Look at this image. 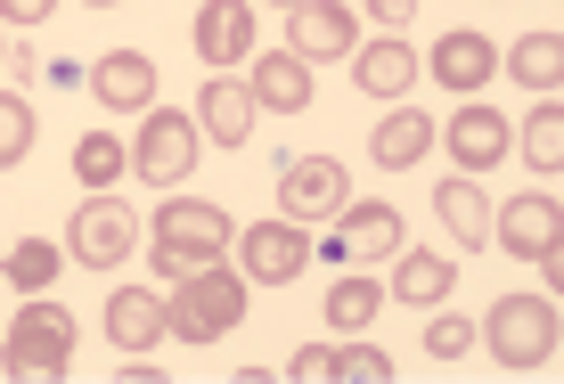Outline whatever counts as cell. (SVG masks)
<instances>
[{
	"instance_id": "obj_1",
	"label": "cell",
	"mask_w": 564,
	"mask_h": 384,
	"mask_svg": "<svg viewBox=\"0 0 564 384\" xmlns=\"http://www.w3.org/2000/svg\"><path fill=\"white\" fill-rule=\"evenodd\" d=\"M246 271H221V262H205V271L172 278V336L181 343H221L229 328H246Z\"/></svg>"
},
{
	"instance_id": "obj_2",
	"label": "cell",
	"mask_w": 564,
	"mask_h": 384,
	"mask_svg": "<svg viewBox=\"0 0 564 384\" xmlns=\"http://www.w3.org/2000/svg\"><path fill=\"white\" fill-rule=\"evenodd\" d=\"M556 295H499L491 311H482V343H491V360L508 376H532V369H549V352H556Z\"/></svg>"
},
{
	"instance_id": "obj_3",
	"label": "cell",
	"mask_w": 564,
	"mask_h": 384,
	"mask_svg": "<svg viewBox=\"0 0 564 384\" xmlns=\"http://www.w3.org/2000/svg\"><path fill=\"white\" fill-rule=\"evenodd\" d=\"M229 213L221 205H205V197H164V213H155V271L164 278H188V271H205V262H221L229 254Z\"/></svg>"
},
{
	"instance_id": "obj_4",
	"label": "cell",
	"mask_w": 564,
	"mask_h": 384,
	"mask_svg": "<svg viewBox=\"0 0 564 384\" xmlns=\"http://www.w3.org/2000/svg\"><path fill=\"white\" fill-rule=\"evenodd\" d=\"M74 328H83V319H74L66 303L33 295L25 311L9 319V343H0V369H9V376H66V369H74Z\"/></svg>"
},
{
	"instance_id": "obj_5",
	"label": "cell",
	"mask_w": 564,
	"mask_h": 384,
	"mask_svg": "<svg viewBox=\"0 0 564 384\" xmlns=\"http://www.w3.org/2000/svg\"><path fill=\"white\" fill-rule=\"evenodd\" d=\"M197 156H205V123H197V114L148 107L140 140H131V172H140L148 188H181L188 172H197Z\"/></svg>"
},
{
	"instance_id": "obj_6",
	"label": "cell",
	"mask_w": 564,
	"mask_h": 384,
	"mask_svg": "<svg viewBox=\"0 0 564 384\" xmlns=\"http://www.w3.org/2000/svg\"><path fill=\"white\" fill-rule=\"evenodd\" d=\"M311 262H319V245H311V221H254V229H238V271L254 278V286H295Z\"/></svg>"
},
{
	"instance_id": "obj_7",
	"label": "cell",
	"mask_w": 564,
	"mask_h": 384,
	"mask_svg": "<svg viewBox=\"0 0 564 384\" xmlns=\"http://www.w3.org/2000/svg\"><path fill=\"white\" fill-rule=\"evenodd\" d=\"M131 245H140V221L123 213V205L107 197V188H90L83 205H74V221H66V254L83 262V271H115V262H131Z\"/></svg>"
},
{
	"instance_id": "obj_8",
	"label": "cell",
	"mask_w": 564,
	"mask_h": 384,
	"mask_svg": "<svg viewBox=\"0 0 564 384\" xmlns=\"http://www.w3.org/2000/svg\"><path fill=\"white\" fill-rule=\"evenodd\" d=\"M352 205V172L336 156H286L279 164V213L286 221H336Z\"/></svg>"
},
{
	"instance_id": "obj_9",
	"label": "cell",
	"mask_w": 564,
	"mask_h": 384,
	"mask_svg": "<svg viewBox=\"0 0 564 384\" xmlns=\"http://www.w3.org/2000/svg\"><path fill=\"white\" fill-rule=\"evenodd\" d=\"M508 131H516V123H508L499 107L466 99V107L451 114V123H442V147H451V164H458V172H491V164H499V156L516 147Z\"/></svg>"
},
{
	"instance_id": "obj_10",
	"label": "cell",
	"mask_w": 564,
	"mask_h": 384,
	"mask_svg": "<svg viewBox=\"0 0 564 384\" xmlns=\"http://www.w3.org/2000/svg\"><path fill=\"white\" fill-rule=\"evenodd\" d=\"M90 99H99L107 114H148L155 107V66L140 50H107V57H90Z\"/></svg>"
},
{
	"instance_id": "obj_11",
	"label": "cell",
	"mask_w": 564,
	"mask_h": 384,
	"mask_svg": "<svg viewBox=\"0 0 564 384\" xmlns=\"http://www.w3.org/2000/svg\"><path fill=\"white\" fill-rule=\"evenodd\" d=\"M360 42V17L344 9V0H303V9H286V50H303L311 66L319 57H352Z\"/></svg>"
},
{
	"instance_id": "obj_12",
	"label": "cell",
	"mask_w": 564,
	"mask_h": 384,
	"mask_svg": "<svg viewBox=\"0 0 564 384\" xmlns=\"http://www.w3.org/2000/svg\"><path fill=\"white\" fill-rule=\"evenodd\" d=\"M491 238L508 245L516 262H540L564 238V205L556 197H508V205H499V221H491Z\"/></svg>"
},
{
	"instance_id": "obj_13",
	"label": "cell",
	"mask_w": 564,
	"mask_h": 384,
	"mask_svg": "<svg viewBox=\"0 0 564 384\" xmlns=\"http://www.w3.org/2000/svg\"><path fill=\"white\" fill-rule=\"evenodd\" d=\"M197 57L205 66H254V9L246 0H205L197 9Z\"/></svg>"
},
{
	"instance_id": "obj_14",
	"label": "cell",
	"mask_w": 564,
	"mask_h": 384,
	"mask_svg": "<svg viewBox=\"0 0 564 384\" xmlns=\"http://www.w3.org/2000/svg\"><path fill=\"white\" fill-rule=\"evenodd\" d=\"M254 83H238V74H213V83L197 90V123H205V140H221V147H246L254 140Z\"/></svg>"
},
{
	"instance_id": "obj_15",
	"label": "cell",
	"mask_w": 564,
	"mask_h": 384,
	"mask_svg": "<svg viewBox=\"0 0 564 384\" xmlns=\"http://www.w3.org/2000/svg\"><path fill=\"white\" fill-rule=\"evenodd\" d=\"M417 74H425V57L401 42V33H384V42H368L352 57V90H360V99H410Z\"/></svg>"
},
{
	"instance_id": "obj_16",
	"label": "cell",
	"mask_w": 564,
	"mask_h": 384,
	"mask_svg": "<svg viewBox=\"0 0 564 384\" xmlns=\"http://www.w3.org/2000/svg\"><path fill=\"white\" fill-rule=\"evenodd\" d=\"M425 74H434L442 90H458V99H475L499 74V42H482V33H442L434 57H425Z\"/></svg>"
},
{
	"instance_id": "obj_17",
	"label": "cell",
	"mask_w": 564,
	"mask_h": 384,
	"mask_svg": "<svg viewBox=\"0 0 564 384\" xmlns=\"http://www.w3.org/2000/svg\"><path fill=\"white\" fill-rule=\"evenodd\" d=\"M172 336V303L148 295V286H115L107 295V343H123V352H148V343Z\"/></svg>"
},
{
	"instance_id": "obj_18",
	"label": "cell",
	"mask_w": 564,
	"mask_h": 384,
	"mask_svg": "<svg viewBox=\"0 0 564 384\" xmlns=\"http://www.w3.org/2000/svg\"><path fill=\"white\" fill-rule=\"evenodd\" d=\"M254 99H262V114H303L311 107V57L303 50H254Z\"/></svg>"
},
{
	"instance_id": "obj_19",
	"label": "cell",
	"mask_w": 564,
	"mask_h": 384,
	"mask_svg": "<svg viewBox=\"0 0 564 384\" xmlns=\"http://www.w3.org/2000/svg\"><path fill=\"white\" fill-rule=\"evenodd\" d=\"M425 147H434V114H417V107H393L368 131V164L377 172H410V164H425Z\"/></svg>"
},
{
	"instance_id": "obj_20",
	"label": "cell",
	"mask_w": 564,
	"mask_h": 384,
	"mask_svg": "<svg viewBox=\"0 0 564 384\" xmlns=\"http://www.w3.org/2000/svg\"><path fill=\"white\" fill-rule=\"evenodd\" d=\"M336 238H344L352 262H393L401 254V213H393V205H344Z\"/></svg>"
},
{
	"instance_id": "obj_21",
	"label": "cell",
	"mask_w": 564,
	"mask_h": 384,
	"mask_svg": "<svg viewBox=\"0 0 564 384\" xmlns=\"http://www.w3.org/2000/svg\"><path fill=\"white\" fill-rule=\"evenodd\" d=\"M434 213H442V229H451L466 254H475V245H491V221H499V213L482 205L475 172H458V180H442V188H434Z\"/></svg>"
},
{
	"instance_id": "obj_22",
	"label": "cell",
	"mask_w": 564,
	"mask_h": 384,
	"mask_svg": "<svg viewBox=\"0 0 564 384\" xmlns=\"http://www.w3.org/2000/svg\"><path fill=\"white\" fill-rule=\"evenodd\" d=\"M393 262H401V271H393V295H401V303H417V311H442V295L458 286V262H442L434 245H417V254L401 245Z\"/></svg>"
},
{
	"instance_id": "obj_23",
	"label": "cell",
	"mask_w": 564,
	"mask_h": 384,
	"mask_svg": "<svg viewBox=\"0 0 564 384\" xmlns=\"http://www.w3.org/2000/svg\"><path fill=\"white\" fill-rule=\"evenodd\" d=\"M508 74L523 90H540V99H549V90L564 83V33H523V42L508 50Z\"/></svg>"
},
{
	"instance_id": "obj_24",
	"label": "cell",
	"mask_w": 564,
	"mask_h": 384,
	"mask_svg": "<svg viewBox=\"0 0 564 384\" xmlns=\"http://www.w3.org/2000/svg\"><path fill=\"white\" fill-rule=\"evenodd\" d=\"M377 311H384V286L377 278H336V286H327V328L368 336V328H377Z\"/></svg>"
},
{
	"instance_id": "obj_25",
	"label": "cell",
	"mask_w": 564,
	"mask_h": 384,
	"mask_svg": "<svg viewBox=\"0 0 564 384\" xmlns=\"http://www.w3.org/2000/svg\"><path fill=\"white\" fill-rule=\"evenodd\" d=\"M516 131H523L516 147H523V164H532V172H564V107L556 99H540Z\"/></svg>"
},
{
	"instance_id": "obj_26",
	"label": "cell",
	"mask_w": 564,
	"mask_h": 384,
	"mask_svg": "<svg viewBox=\"0 0 564 384\" xmlns=\"http://www.w3.org/2000/svg\"><path fill=\"white\" fill-rule=\"evenodd\" d=\"M66 262L74 254H57L50 238H17L9 245V286H17V295H50V278L66 271Z\"/></svg>"
},
{
	"instance_id": "obj_27",
	"label": "cell",
	"mask_w": 564,
	"mask_h": 384,
	"mask_svg": "<svg viewBox=\"0 0 564 384\" xmlns=\"http://www.w3.org/2000/svg\"><path fill=\"white\" fill-rule=\"evenodd\" d=\"M123 140H115V131H83V140H74V180L83 188H115L123 180Z\"/></svg>"
},
{
	"instance_id": "obj_28",
	"label": "cell",
	"mask_w": 564,
	"mask_h": 384,
	"mask_svg": "<svg viewBox=\"0 0 564 384\" xmlns=\"http://www.w3.org/2000/svg\"><path fill=\"white\" fill-rule=\"evenodd\" d=\"M475 343H482V319H458V311L425 319V352H434V360H458V352H475Z\"/></svg>"
},
{
	"instance_id": "obj_29",
	"label": "cell",
	"mask_w": 564,
	"mask_h": 384,
	"mask_svg": "<svg viewBox=\"0 0 564 384\" xmlns=\"http://www.w3.org/2000/svg\"><path fill=\"white\" fill-rule=\"evenodd\" d=\"M33 156V107H25V90H9L0 99V164H25Z\"/></svg>"
},
{
	"instance_id": "obj_30",
	"label": "cell",
	"mask_w": 564,
	"mask_h": 384,
	"mask_svg": "<svg viewBox=\"0 0 564 384\" xmlns=\"http://www.w3.org/2000/svg\"><path fill=\"white\" fill-rule=\"evenodd\" d=\"M336 376L344 384H393V352H377V343H344V352H336Z\"/></svg>"
},
{
	"instance_id": "obj_31",
	"label": "cell",
	"mask_w": 564,
	"mask_h": 384,
	"mask_svg": "<svg viewBox=\"0 0 564 384\" xmlns=\"http://www.w3.org/2000/svg\"><path fill=\"white\" fill-rule=\"evenodd\" d=\"M286 376H311V384H319V376H336V352H327V343H303V352L286 360Z\"/></svg>"
},
{
	"instance_id": "obj_32",
	"label": "cell",
	"mask_w": 564,
	"mask_h": 384,
	"mask_svg": "<svg viewBox=\"0 0 564 384\" xmlns=\"http://www.w3.org/2000/svg\"><path fill=\"white\" fill-rule=\"evenodd\" d=\"M368 17H377V25H393V33H401V25H410V17H417V0H368Z\"/></svg>"
},
{
	"instance_id": "obj_33",
	"label": "cell",
	"mask_w": 564,
	"mask_h": 384,
	"mask_svg": "<svg viewBox=\"0 0 564 384\" xmlns=\"http://www.w3.org/2000/svg\"><path fill=\"white\" fill-rule=\"evenodd\" d=\"M540 278H549V295H556V303H564V238H556V245H549V254H540Z\"/></svg>"
},
{
	"instance_id": "obj_34",
	"label": "cell",
	"mask_w": 564,
	"mask_h": 384,
	"mask_svg": "<svg viewBox=\"0 0 564 384\" xmlns=\"http://www.w3.org/2000/svg\"><path fill=\"white\" fill-rule=\"evenodd\" d=\"M0 74H9V90H17V83L33 74V50H25V42H9V57H0Z\"/></svg>"
},
{
	"instance_id": "obj_35",
	"label": "cell",
	"mask_w": 564,
	"mask_h": 384,
	"mask_svg": "<svg viewBox=\"0 0 564 384\" xmlns=\"http://www.w3.org/2000/svg\"><path fill=\"white\" fill-rule=\"evenodd\" d=\"M123 384H164V369H155L148 352H131V360H123Z\"/></svg>"
},
{
	"instance_id": "obj_36",
	"label": "cell",
	"mask_w": 564,
	"mask_h": 384,
	"mask_svg": "<svg viewBox=\"0 0 564 384\" xmlns=\"http://www.w3.org/2000/svg\"><path fill=\"white\" fill-rule=\"evenodd\" d=\"M50 9H57V0H9V25H42Z\"/></svg>"
},
{
	"instance_id": "obj_37",
	"label": "cell",
	"mask_w": 564,
	"mask_h": 384,
	"mask_svg": "<svg viewBox=\"0 0 564 384\" xmlns=\"http://www.w3.org/2000/svg\"><path fill=\"white\" fill-rule=\"evenodd\" d=\"M83 9H123V0H83Z\"/></svg>"
},
{
	"instance_id": "obj_38",
	"label": "cell",
	"mask_w": 564,
	"mask_h": 384,
	"mask_svg": "<svg viewBox=\"0 0 564 384\" xmlns=\"http://www.w3.org/2000/svg\"><path fill=\"white\" fill-rule=\"evenodd\" d=\"M279 9H303V0H279Z\"/></svg>"
}]
</instances>
